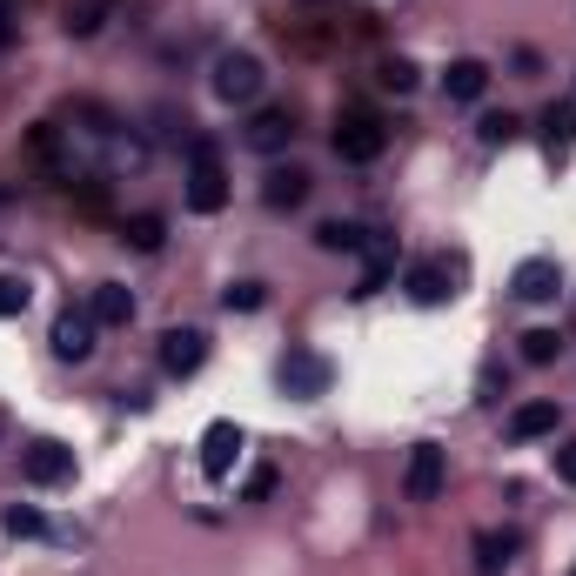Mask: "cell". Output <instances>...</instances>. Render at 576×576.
I'll return each mask as SVG.
<instances>
[{
    "instance_id": "obj_3",
    "label": "cell",
    "mask_w": 576,
    "mask_h": 576,
    "mask_svg": "<svg viewBox=\"0 0 576 576\" xmlns=\"http://www.w3.org/2000/svg\"><path fill=\"white\" fill-rule=\"evenodd\" d=\"M261 81H268V74H261V61H255L248 48H228V54L215 61V94H221L228 107H248V101L261 94Z\"/></svg>"
},
{
    "instance_id": "obj_18",
    "label": "cell",
    "mask_w": 576,
    "mask_h": 576,
    "mask_svg": "<svg viewBox=\"0 0 576 576\" xmlns=\"http://www.w3.org/2000/svg\"><path fill=\"white\" fill-rule=\"evenodd\" d=\"M443 88H449V101H483V88H489V67H483V61H449Z\"/></svg>"
},
{
    "instance_id": "obj_23",
    "label": "cell",
    "mask_w": 576,
    "mask_h": 576,
    "mask_svg": "<svg viewBox=\"0 0 576 576\" xmlns=\"http://www.w3.org/2000/svg\"><path fill=\"white\" fill-rule=\"evenodd\" d=\"M261 302H268L261 282H228V289H221V309H228V316H255Z\"/></svg>"
},
{
    "instance_id": "obj_30",
    "label": "cell",
    "mask_w": 576,
    "mask_h": 576,
    "mask_svg": "<svg viewBox=\"0 0 576 576\" xmlns=\"http://www.w3.org/2000/svg\"><path fill=\"white\" fill-rule=\"evenodd\" d=\"M550 463H556V476H563V483H576V436L550 449Z\"/></svg>"
},
{
    "instance_id": "obj_8",
    "label": "cell",
    "mask_w": 576,
    "mask_h": 576,
    "mask_svg": "<svg viewBox=\"0 0 576 576\" xmlns=\"http://www.w3.org/2000/svg\"><path fill=\"white\" fill-rule=\"evenodd\" d=\"M556 289H563V268H556L550 255L516 261V276H510V295H516V302H556Z\"/></svg>"
},
{
    "instance_id": "obj_12",
    "label": "cell",
    "mask_w": 576,
    "mask_h": 576,
    "mask_svg": "<svg viewBox=\"0 0 576 576\" xmlns=\"http://www.w3.org/2000/svg\"><path fill=\"white\" fill-rule=\"evenodd\" d=\"M202 362H208V335L202 329H168L162 335V369L168 375H195Z\"/></svg>"
},
{
    "instance_id": "obj_17",
    "label": "cell",
    "mask_w": 576,
    "mask_h": 576,
    "mask_svg": "<svg viewBox=\"0 0 576 576\" xmlns=\"http://www.w3.org/2000/svg\"><path fill=\"white\" fill-rule=\"evenodd\" d=\"M543 141H550V155H569L576 148V101H550L543 107Z\"/></svg>"
},
{
    "instance_id": "obj_5",
    "label": "cell",
    "mask_w": 576,
    "mask_h": 576,
    "mask_svg": "<svg viewBox=\"0 0 576 576\" xmlns=\"http://www.w3.org/2000/svg\"><path fill=\"white\" fill-rule=\"evenodd\" d=\"M21 470H27V483L54 489V483H67V476H74V449H67V443H54V436H34V443L21 449Z\"/></svg>"
},
{
    "instance_id": "obj_21",
    "label": "cell",
    "mask_w": 576,
    "mask_h": 576,
    "mask_svg": "<svg viewBox=\"0 0 576 576\" xmlns=\"http://www.w3.org/2000/svg\"><path fill=\"white\" fill-rule=\"evenodd\" d=\"M362 235H369V228H356V221H322V228H316V248H329V255H356Z\"/></svg>"
},
{
    "instance_id": "obj_10",
    "label": "cell",
    "mask_w": 576,
    "mask_h": 576,
    "mask_svg": "<svg viewBox=\"0 0 576 576\" xmlns=\"http://www.w3.org/2000/svg\"><path fill=\"white\" fill-rule=\"evenodd\" d=\"M362 276H356V295H382L396 276V235H362Z\"/></svg>"
},
{
    "instance_id": "obj_24",
    "label": "cell",
    "mask_w": 576,
    "mask_h": 576,
    "mask_svg": "<svg viewBox=\"0 0 576 576\" xmlns=\"http://www.w3.org/2000/svg\"><path fill=\"white\" fill-rule=\"evenodd\" d=\"M27 302H34V289H27V276H0V322H8V316H21V309H27Z\"/></svg>"
},
{
    "instance_id": "obj_11",
    "label": "cell",
    "mask_w": 576,
    "mask_h": 576,
    "mask_svg": "<svg viewBox=\"0 0 576 576\" xmlns=\"http://www.w3.org/2000/svg\"><path fill=\"white\" fill-rule=\"evenodd\" d=\"M456 276H463L456 261L430 255V261H415V268H409V295L422 302V309H436V302H449V295H456Z\"/></svg>"
},
{
    "instance_id": "obj_27",
    "label": "cell",
    "mask_w": 576,
    "mask_h": 576,
    "mask_svg": "<svg viewBox=\"0 0 576 576\" xmlns=\"http://www.w3.org/2000/svg\"><path fill=\"white\" fill-rule=\"evenodd\" d=\"M107 14V0H81V8H67V34H94Z\"/></svg>"
},
{
    "instance_id": "obj_15",
    "label": "cell",
    "mask_w": 576,
    "mask_h": 576,
    "mask_svg": "<svg viewBox=\"0 0 576 576\" xmlns=\"http://www.w3.org/2000/svg\"><path fill=\"white\" fill-rule=\"evenodd\" d=\"M556 422H563V409L556 402H516L510 409V443H536V436H556Z\"/></svg>"
},
{
    "instance_id": "obj_14",
    "label": "cell",
    "mask_w": 576,
    "mask_h": 576,
    "mask_svg": "<svg viewBox=\"0 0 576 576\" xmlns=\"http://www.w3.org/2000/svg\"><path fill=\"white\" fill-rule=\"evenodd\" d=\"M309 168H268V181H261V202L276 208V215H289V208H302L309 202Z\"/></svg>"
},
{
    "instance_id": "obj_28",
    "label": "cell",
    "mask_w": 576,
    "mask_h": 576,
    "mask_svg": "<svg viewBox=\"0 0 576 576\" xmlns=\"http://www.w3.org/2000/svg\"><path fill=\"white\" fill-rule=\"evenodd\" d=\"M422 81V74H415V61H382V88H396V94H409Z\"/></svg>"
},
{
    "instance_id": "obj_31",
    "label": "cell",
    "mask_w": 576,
    "mask_h": 576,
    "mask_svg": "<svg viewBox=\"0 0 576 576\" xmlns=\"http://www.w3.org/2000/svg\"><path fill=\"white\" fill-rule=\"evenodd\" d=\"M569 576H576V569H569Z\"/></svg>"
},
{
    "instance_id": "obj_22",
    "label": "cell",
    "mask_w": 576,
    "mask_h": 576,
    "mask_svg": "<svg viewBox=\"0 0 576 576\" xmlns=\"http://www.w3.org/2000/svg\"><path fill=\"white\" fill-rule=\"evenodd\" d=\"M556 356H563V335H556V329H529V335H523V362H529V369H550Z\"/></svg>"
},
{
    "instance_id": "obj_1",
    "label": "cell",
    "mask_w": 576,
    "mask_h": 576,
    "mask_svg": "<svg viewBox=\"0 0 576 576\" xmlns=\"http://www.w3.org/2000/svg\"><path fill=\"white\" fill-rule=\"evenodd\" d=\"M228 202V175H221V148L208 135L188 141V208L195 215H221Z\"/></svg>"
},
{
    "instance_id": "obj_2",
    "label": "cell",
    "mask_w": 576,
    "mask_h": 576,
    "mask_svg": "<svg viewBox=\"0 0 576 576\" xmlns=\"http://www.w3.org/2000/svg\"><path fill=\"white\" fill-rule=\"evenodd\" d=\"M443 489H449V449L443 443H415L409 470H402V496H409V503H436Z\"/></svg>"
},
{
    "instance_id": "obj_7",
    "label": "cell",
    "mask_w": 576,
    "mask_h": 576,
    "mask_svg": "<svg viewBox=\"0 0 576 576\" xmlns=\"http://www.w3.org/2000/svg\"><path fill=\"white\" fill-rule=\"evenodd\" d=\"M235 456H242V430H235V422H208V430H202V470H208V483H228V476H235Z\"/></svg>"
},
{
    "instance_id": "obj_26",
    "label": "cell",
    "mask_w": 576,
    "mask_h": 576,
    "mask_svg": "<svg viewBox=\"0 0 576 576\" xmlns=\"http://www.w3.org/2000/svg\"><path fill=\"white\" fill-rule=\"evenodd\" d=\"M8 536H48V516L27 510V503H14V510H8Z\"/></svg>"
},
{
    "instance_id": "obj_20",
    "label": "cell",
    "mask_w": 576,
    "mask_h": 576,
    "mask_svg": "<svg viewBox=\"0 0 576 576\" xmlns=\"http://www.w3.org/2000/svg\"><path fill=\"white\" fill-rule=\"evenodd\" d=\"M121 242H128V248H141V255H155V248L168 242V221H162V215H135V221L121 228Z\"/></svg>"
},
{
    "instance_id": "obj_13",
    "label": "cell",
    "mask_w": 576,
    "mask_h": 576,
    "mask_svg": "<svg viewBox=\"0 0 576 576\" xmlns=\"http://www.w3.org/2000/svg\"><path fill=\"white\" fill-rule=\"evenodd\" d=\"M242 141L255 148V155H282V148L295 141V121H289V107H261L255 121L242 128Z\"/></svg>"
},
{
    "instance_id": "obj_9",
    "label": "cell",
    "mask_w": 576,
    "mask_h": 576,
    "mask_svg": "<svg viewBox=\"0 0 576 576\" xmlns=\"http://www.w3.org/2000/svg\"><path fill=\"white\" fill-rule=\"evenodd\" d=\"M94 309H61V322H54V356L61 362H88L94 356Z\"/></svg>"
},
{
    "instance_id": "obj_19",
    "label": "cell",
    "mask_w": 576,
    "mask_h": 576,
    "mask_svg": "<svg viewBox=\"0 0 576 576\" xmlns=\"http://www.w3.org/2000/svg\"><path fill=\"white\" fill-rule=\"evenodd\" d=\"M510 556H516V536H510V529H503V536H496V529L476 536V576H503Z\"/></svg>"
},
{
    "instance_id": "obj_4",
    "label": "cell",
    "mask_w": 576,
    "mask_h": 576,
    "mask_svg": "<svg viewBox=\"0 0 576 576\" xmlns=\"http://www.w3.org/2000/svg\"><path fill=\"white\" fill-rule=\"evenodd\" d=\"M329 382H335V369H329L316 349H289V356H282V389H289L295 402H316V396H329Z\"/></svg>"
},
{
    "instance_id": "obj_16",
    "label": "cell",
    "mask_w": 576,
    "mask_h": 576,
    "mask_svg": "<svg viewBox=\"0 0 576 576\" xmlns=\"http://www.w3.org/2000/svg\"><path fill=\"white\" fill-rule=\"evenodd\" d=\"M88 309H94V322H101V329H128V322H135V295H128L121 282H101Z\"/></svg>"
},
{
    "instance_id": "obj_29",
    "label": "cell",
    "mask_w": 576,
    "mask_h": 576,
    "mask_svg": "<svg viewBox=\"0 0 576 576\" xmlns=\"http://www.w3.org/2000/svg\"><path fill=\"white\" fill-rule=\"evenodd\" d=\"M276 483H282L276 463H261V470H248V489H242V496H248V503H268V496H276Z\"/></svg>"
},
{
    "instance_id": "obj_6",
    "label": "cell",
    "mask_w": 576,
    "mask_h": 576,
    "mask_svg": "<svg viewBox=\"0 0 576 576\" xmlns=\"http://www.w3.org/2000/svg\"><path fill=\"white\" fill-rule=\"evenodd\" d=\"M382 148H389V128H382L375 114H349V121L335 128V155L342 162H375Z\"/></svg>"
},
{
    "instance_id": "obj_25",
    "label": "cell",
    "mask_w": 576,
    "mask_h": 576,
    "mask_svg": "<svg viewBox=\"0 0 576 576\" xmlns=\"http://www.w3.org/2000/svg\"><path fill=\"white\" fill-rule=\"evenodd\" d=\"M516 135H523L516 114H483V141H489V148H510Z\"/></svg>"
}]
</instances>
